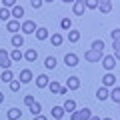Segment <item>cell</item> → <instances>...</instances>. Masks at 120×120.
<instances>
[{
	"label": "cell",
	"instance_id": "cell-3",
	"mask_svg": "<svg viewBox=\"0 0 120 120\" xmlns=\"http://www.w3.org/2000/svg\"><path fill=\"white\" fill-rule=\"evenodd\" d=\"M0 66H2V70H10V66H12L10 54L4 50V48H0Z\"/></svg>",
	"mask_w": 120,
	"mask_h": 120
},
{
	"label": "cell",
	"instance_id": "cell-33",
	"mask_svg": "<svg viewBox=\"0 0 120 120\" xmlns=\"http://www.w3.org/2000/svg\"><path fill=\"white\" fill-rule=\"evenodd\" d=\"M14 6H16V0H2V8H14Z\"/></svg>",
	"mask_w": 120,
	"mask_h": 120
},
{
	"label": "cell",
	"instance_id": "cell-42",
	"mask_svg": "<svg viewBox=\"0 0 120 120\" xmlns=\"http://www.w3.org/2000/svg\"><path fill=\"white\" fill-rule=\"evenodd\" d=\"M112 56H114V60H120V50H114V54H112Z\"/></svg>",
	"mask_w": 120,
	"mask_h": 120
},
{
	"label": "cell",
	"instance_id": "cell-10",
	"mask_svg": "<svg viewBox=\"0 0 120 120\" xmlns=\"http://www.w3.org/2000/svg\"><path fill=\"white\" fill-rule=\"evenodd\" d=\"M10 16H12L14 20H18V22H20V18L24 16V8H22L20 4H16V6H14L12 10H10Z\"/></svg>",
	"mask_w": 120,
	"mask_h": 120
},
{
	"label": "cell",
	"instance_id": "cell-23",
	"mask_svg": "<svg viewBox=\"0 0 120 120\" xmlns=\"http://www.w3.org/2000/svg\"><path fill=\"white\" fill-rule=\"evenodd\" d=\"M30 112H32V114H34V116H38V114H42V104H40V102H36V100H34V102H32V104H30Z\"/></svg>",
	"mask_w": 120,
	"mask_h": 120
},
{
	"label": "cell",
	"instance_id": "cell-38",
	"mask_svg": "<svg viewBox=\"0 0 120 120\" xmlns=\"http://www.w3.org/2000/svg\"><path fill=\"white\" fill-rule=\"evenodd\" d=\"M110 36H112V40H116V38H120V28H114L110 32Z\"/></svg>",
	"mask_w": 120,
	"mask_h": 120
},
{
	"label": "cell",
	"instance_id": "cell-11",
	"mask_svg": "<svg viewBox=\"0 0 120 120\" xmlns=\"http://www.w3.org/2000/svg\"><path fill=\"white\" fill-rule=\"evenodd\" d=\"M66 88H68V90H78V88H80V78H78V76H70L68 82H66Z\"/></svg>",
	"mask_w": 120,
	"mask_h": 120
},
{
	"label": "cell",
	"instance_id": "cell-1",
	"mask_svg": "<svg viewBox=\"0 0 120 120\" xmlns=\"http://www.w3.org/2000/svg\"><path fill=\"white\" fill-rule=\"evenodd\" d=\"M92 118V112L90 108H82V110H74L70 114V120H90Z\"/></svg>",
	"mask_w": 120,
	"mask_h": 120
},
{
	"label": "cell",
	"instance_id": "cell-6",
	"mask_svg": "<svg viewBox=\"0 0 120 120\" xmlns=\"http://www.w3.org/2000/svg\"><path fill=\"white\" fill-rule=\"evenodd\" d=\"M102 66H104V70H106V72H112V70L116 68L114 56H104V58H102Z\"/></svg>",
	"mask_w": 120,
	"mask_h": 120
},
{
	"label": "cell",
	"instance_id": "cell-35",
	"mask_svg": "<svg viewBox=\"0 0 120 120\" xmlns=\"http://www.w3.org/2000/svg\"><path fill=\"white\" fill-rule=\"evenodd\" d=\"M42 4H44L42 0H30V6H32V8H34V10H38V8H42Z\"/></svg>",
	"mask_w": 120,
	"mask_h": 120
},
{
	"label": "cell",
	"instance_id": "cell-26",
	"mask_svg": "<svg viewBox=\"0 0 120 120\" xmlns=\"http://www.w3.org/2000/svg\"><path fill=\"white\" fill-rule=\"evenodd\" d=\"M78 40H80V32H78V30H70V32H68V42L76 44Z\"/></svg>",
	"mask_w": 120,
	"mask_h": 120
},
{
	"label": "cell",
	"instance_id": "cell-32",
	"mask_svg": "<svg viewBox=\"0 0 120 120\" xmlns=\"http://www.w3.org/2000/svg\"><path fill=\"white\" fill-rule=\"evenodd\" d=\"M10 10H6V8H0V20L4 22V20H10Z\"/></svg>",
	"mask_w": 120,
	"mask_h": 120
},
{
	"label": "cell",
	"instance_id": "cell-40",
	"mask_svg": "<svg viewBox=\"0 0 120 120\" xmlns=\"http://www.w3.org/2000/svg\"><path fill=\"white\" fill-rule=\"evenodd\" d=\"M58 94H60V96H66V94H68V88H66V86H62V88H60V92H58Z\"/></svg>",
	"mask_w": 120,
	"mask_h": 120
},
{
	"label": "cell",
	"instance_id": "cell-41",
	"mask_svg": "<svg viewBox=\"0 0 120 120\" xmlns=\"http://www.w3.org/2000/svg\"><path fill=\"white\" fill-rule=\"evenodd\" d=\"M32 120H48V118H46V116H44V114H38V116H34V118H32Z\"/></svg>",
	"mask_w": 120,
	"mask_h": 120
},
{
	"label": "cell",
	"instance_id": "cell-7",
	"mask_svg": "<svg viewBox=\"0 0 120 120\" xmlns=\"http://www.w3.org/2000/svg\"><path fill=\"white\" fill-rule=\"evenodd\" d=\"M32 70H28V68H24V70H20V76H18V82L20 84H28V82H32Z\"/></svg>",
	"mask_w": 120,
	"mask_h": 120
},
{
	"label": "cell",
	"instance_id": "cell-5",
	"mask_svg": "<svg viewBox=\"0 0 120 120\" xmlns=\"http://www.w3.org/2000/svg\"><path fill=\"white\" fill-rule=\"evenodd\" d=\"M102 86H104V88H114V86H116V76L112 72H106L104 78H102Z\"/></svg>",
	"mask_w": 120,
	"mask_h": 120
},
{
	"label": "cell",
	"instance_id": "cell-22",
	"mask_svg": "<svg viewBox=\"0 0 120 120\" xmlns=\"http://www.w3.org/2000/svg\"><path fill=\"white\" fill-rule=\"evenodd\" d=\"M0 80L2 82H12L14 80V74H12V70H2V74H0Z\"/></svg>",
	"mask_w": 120,
	"mask_h": 120
},
{
	"label": "cell",
	"instance_id": "cell-20",
	"mask_svg": "<svg viewBox=\"0 0 120 120\" xmlns=\"http://www.w3.org/2000/svg\"><path fill=\"white\" fill-rule=\"evenodd\" d=\"M50 42H52V46H60V44L64 42V36L60 34V32H54V34L50 36Z\"/></svg>",
	"mask_w": 120,
	"mask_h": 120
},
{
	"label": "cell",
	"instance_id": "cell-34",
	"mask_svg": "<svg viewBox=\"0 0 120 120\" xmlns=\"http://www.w3.org/2000/svg\"><path fill=\"white\" fill-rule=\"evenodd\" d=\"M8 86H10V90H12V92H18V90H20V82H18V80H12Z\"/></svg>",
	"mask_w": 120,
	"mask_h": 120
},
{
	"label": "cell",
	"instance_id": "cell-24",
	"mask_svg": "<svg viewBox=\"0 0 120 120\" xmlns=\"http://www.w3.org/2000/svg\"><path fill=\"white\" fill-rule=\"evenodd\" d=\"M108 98H112L116 104H120V86H114V88L110 90V96H108Z\"/></svg>",
	"mask_w": 120,
	"mask_h": 120
},
{
	"label": "cell",
	"instance_id": "cell-27",
	"mask_svg": "<svg viewBox=\"0 0 120 120\" xmlns=\"http://www.w3.org/2000/svg\"><path fill=\"white\" fill-rule=\"evenodd\" d=\"M22 116V112L18 110V108H10L8 110V120H18Z\"/></svg>",
	"mask_w": 120,
	"mask_h": 120
},
{
	"label": "cell",
	"instance_id": "cell-16",
	"mask_svg": "<svg viewBox=\"0 0 120 120\" xmlns=\"http://www.w3.org/2000/svg\"><path fill=\"white\" fill-rule=\"evenodd\" d=\"M36 58H38V52H36L34 48H28V50L24 52V60L26 62H34Z\"/></svg>",
	"mask_w": 120,
	"mask_h": 120
},
{
	"label": "cell",
	"instance_id": "cell-45",
	"mask_svg": "<svg viewBox=\"0 0 120 120\" xmlns=\"http://www.w3.org/2000/svg\"><path fill=\"white\" fill-rule=\"evenodd\" d=\"M102 120H112V118H102Z\"/></svg>",
	"mask_w": 120,
	"mask_h": 120
},
{
	"label": "cell",
	"instance_id": "cell-44",
	"mask_svg": "<svg viewBox=\"0 0 120 120\" xmlns=\"http://www.w3.org/2000/svg\"><path fill=\"white\" fill-rule=\"evenodd\" d=\"M90 120H100V118H98V116H92V118H90Z\"/></svg>",
	"mask_w": 120,
	"mask_h": 120
},
{
	"label": "cell",
	"instance_id": "cell-43",
	"mask_svg": "<svg viewBox=\"0 0 120 120\" xmlns=\"http://www.w3.org/2000/svg\"><path fill=\"white\" fill-rule=\"evenodd\" d=\"M4 102V94H2V92H0V104Z\"/></svg>",
	"mask_w": 120,
	"mask_h": 120
},
{
	"label": "cell",
	"instance_id": "cell-13",
	"mask_svg": "<svg viewBox=\"0 0 120 120\" xmlns=\"http://www.w3.org/2000/svg\"><path fill=\"white\" fill-rule=\"evenodd\" d=\"M10 42H12V46L16 48V50H20V48L24 46V36H22V34H14Z\"/></svg>",
	"mask_w": 120,
	"mask_h": 120
},
{
	"label": "cell",
	"instance_id": "cell-15",
	"mask_svg": "<svg viewBox=\"0 0 120 120\" xmlns=\"http://www.w3.org/2000/svg\"><path fill=\"white\" fill-rule=\"evenodd\" d=\"M50 112H52V118H54V120H62V116L66 114L62 106H52V110H50Z\"/></svg>",
	"mask_w": 120,
	"mask_h": 120
},
{
	"label": "cell",
	"instance_id": "cell-14",
	"mask_svg": "<svg viewBox=\"0 0 120 120\" xmlns=\"http://www.w3.org/2000/svg\"><path fill=\"white\" fill-rule=\"evenodd\" d=\"M48 84H50V78H48L46 74H40V76L36 78V86H38V88H48Z\"/></svg>",
	"mask_w": 120,
	"mask_h": 120
},
{
	"label": "cell",
	"instance_id": "cell-31",
	"mask_svg": "<svg viewBox=\"0 0 120 120\" xmlns=\"http://www.w3.org/2000/svg\"><path fill=\"white\" fill-rule=\"evenodd\" d=\"M92 50L104 52V42H102V40H94V42H92Z\"/></svg>",
	"mask_w": 120,
	"mask_h": 120
},
{
	"label": "cell",
	"instance_id": "cell-19",
	"mask_svg": "<svg viewBox=\"0 0 120 120\" xmlns=\"http://www.w3.org/2000/svg\"><path fill=\"white\" fill-rule=\"evenodd\" d=\"M108 96H110V92H108V88H104V86H100L98 90H96V98L102 102V100H106Z\"/></svg>",
	"mask_w": 120,
	"mask_h": 120
},
{
	"label": "cell",
	"instance_id": "cell-17",
	"mask_svg": "<svg viewBox=\"0 0 120 120\" xmlns=\"http://www.w3.org/2000/svg\"><path fill=\"white\" fill-rule=\"evenodd\" d=\"M98 8H100V12L108 14L112 10V2H110V0H100V2H98Z\"/></svg>",
	"mask_w": 120,
	"mask_h": 120
},
{
	"label": "cell",
	"instance_id": "cell-2",
	"mask_svg": "<svg viewBox=\"0 0 120 120\" xmlns=\"http://www.w3.org/2000/svg\"><path fill=\"white\" fill-rule=\"evenodd\" d=\"M104 58V52H98V50H86L84 52V60H88V62H100V60Z\"/></svg>",
	"mask_w": 120,
	"mask_h": 120
},
{
	"label": "cell",
	"instance_id": "cell-25",
	"mask_svg": "<svg viewBox=\"0 0 120 120\" xmlns=\"http://www.w3.org/2000/svg\"><path fill=\"white\" fill-rule=\"evenodd\" d=\"M62 108H64V112H70V114H72V112L76 110V102H74L72 98H68V100L64 102V106H62Z\"/></svg>",
	"mask_w": 120,
	"mask_h": 120
},
{
	"label": "cell",
	"instance_id": "cell-36",
	"mask_svg": "<svg viewBox=\"0 0 120 120\" xmlns=\"http://www.w3.org/2000/svg\"><path fill=\"white\" fill-rule=\"evenodd\" d=\"M86 8H90V10L98 8V2H96V0H86Z\"/></svg>",
	"mask_w": 120,
	"mask_h": 120
},
{
	"label": "cell",
	"instance_id": "cell-30",
	"mask_svg": "<svg viewBox=\"0 0 120 120\" xmlns=\"http://www.w3.org/2000/svg\"><path fill=\"white\" fill-rule=\"evenodd\" d=\"M60 88H62V86H60V84H58L56 80H52L50 84H48V90H50L52 94H58V92H60Z\"/></svg>",
	"mask_w": 120,
	"mask_h": 120
},
{
	"label": "cell",
	"instance_id": "cell-37",
	"mask_svg": "<svg viewBox=\"0 0 120 120\" xmlns=\"http://www.w3.org/2000/svg\"><path fill=\"white\" fill-rule=\"evenodd\" d=\"M32 102H34V96H32V94L24 96V104H26V106H30V104H32Z\"/></svg>",
	"mask_w": 120,
	"mask_h": 120
},
{
	"label": "cell",
	"instance_id": "cell-28",
	"mask_svg": "<svg viewBox=\"0 0 120 120\" xmlns=\"http://www.w3.org/2000/svg\"><path fill=\"white\" fill-rule=\"evenodd\" d=\"M60 28L62 30H72V20H70V18H62V20H60Z\"/></svg>",
	"mask_w": 120,
	"mask_h": 120
},
{
	"label": "cell",
	"instance_id": "cell-21",
	"mask_svg": "<svg viewBox=\"0 0 120 120\" xmlns=\"http://www.w3.org/2000/svg\"><path fill=\"white\" fill-rule=\"evenodd\" d=\"M8 54H10V60H12V62H20V60L24 58V52H22V50H16V48H14L12 52H8Z\"/></svg>",
	"mask_w": 120,
	"mask_h": 120
},
{
	"label": "cell",
	"instance_id": "cell-18",
	"mask_svg": "<svg viewBox=\"0 0 120 120\" xmlns=\"http://www.w3.org/2000/svg\"><path fill=\"white\" fill-rule=\"evenodd\" d=\"M36 38L38 40H46L48 36H50V32H48V28H44V26H40V28H36Z\"/></svg>",
	"mask_w": 120,
	"mask_h": 120
},
{
	"label": "cell",
	"instance_id": "cell-29",
	"mask_svg": "<svg viewBox=\"0 0 120 120\" xmlns=\"http://www.w3.org/2000/svg\"><path fill=\"white\" fill-rule=\"evenodd\" d=\"M44 66H46L48 70H54L56 68V58H54V56H48V58L44 60Z\"/></svg>",
	"mask_w": 120,
	"mask_h": 120
},
{
	"label": "cell",
	"instance_id": "cell-12",
	"mask_svg": "<svg viewBox=\"0 0 120 120\" xmlns=\"http://www.w3.org/2000/svg\"><path fill=\"white\" fill-rule=\"evenodd\" d=\"M6 30L18 34V32H20V22H18V20H8V22H6Z\"/></svg>",
	"mask_w": 120,
	"mask_h": 120
},
{
	"label": "cell",
	"instance_id": "cell-39",
	"mask_svg": "<svg viewBox=\"0 0 120 120\" xmlns=\"http://www.w3.org/2000/svg\"><path fill=\"white\" fill-rule=\"evenodd\" d=\"M112 48H114V50H120V38L112 40Z\"/></svg>",
	"mask_w": 120,
	"mask_h": 120
},
{
	"label": "cell",
	"instance_id": "cell-8",
	"mask_svg": "<svg viewBox=\"0 0 120 120\" xmlns=\"http://www.w3.org/2000/svg\"><path fill=\"white\" fill-rule=\"evenodd\" d=\"M72 10H74V14H76V16H82V14H84V10H86V0H76V2H74V6H72Z\"/></svg>",
	"mask_w": 120,
	"mask_h": 120
},
{
	"label": "cell",
	"instance_id": "cell-9",
	"mask_svg": "<svg viewBox=\"0 0 120 120\" xmlns=\"http://www.w3.org/2000/svg\"><path fill=\"white\" fill-rule=\"evenodd\" d=\"M64 62L68 68H74V66H78V56L74 54V52H68V54L64 56Z\"/></svg>",
	"mask_w": 120,
	"mask_h": 120
},
{
	"label": "cell",
	"instance_id": "cell-4",
	"mask_svg": "<svg viewBox=\"0 0 120 120\" xmlns=\"http://www.w3.org/2000/svg\"><path fill=\"white\" fill-rule=\"evenodd\" d=\"M20 32H22V36H24V34H34V32H36V22L24 20L20 24Z\"/></svg>",
	"mask_w": 120,
	"mask_h": 120
}]
</instances>
